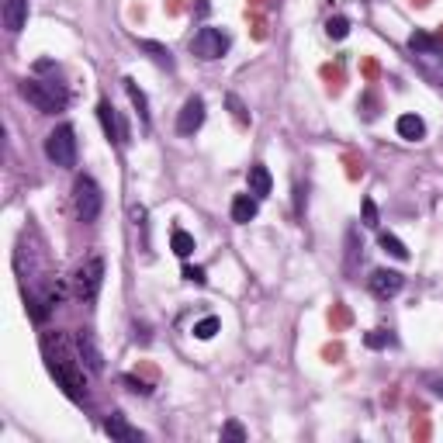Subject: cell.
<instances>
[{
    "label": "cell",
    "instance_id": "cell-1",
    "mask_svg": "<svg viewBox=\"0 0 443 443\" xmlns=\"http://www.w3.org/2000/svg\"><path fill=\"white\" fill-rule=\"evenodd\" d=\"M46 364H49V374L56 377V384H59L73 402H83V398H87L83 371H80V364L66 353V346H63V343H56V350H52V343L46 339Z\"/></svg>",
    "mask_w": 443,
    "mask_h": 443
},
{
    "label": "cell",
    "instance_id": "cell-2",
    "mask_svg": "<svg viewBox=\"0 0 443 443\" xmlns=\"http://www.w3.org/2000/svg\"><path fill=\"white\" fill-rule=\"evenodd\" d=\"M21 97L28 104H35L42 115H56L70 104V90L56 80H25L21 83Z\"/></svg>",
    "mask_w": 443,
    "mask_h": 443
},
{
    "label": "cell",
    "instance_id": "cell-3",
    "mask_svg": "<svg viewBox=\"0 0 443 443\" xmlns=\"http://www.w3.org/2000/svg\"><path fill=\"white\" fill-rule=\"evenodd\" d=\"M101 208H104V194H101L97 180L80 173L73 180V211H77V218L83 222V226H90V222H97Z\"/></svg>",
    "mask_w": 443,
    "mask_h": 443
},
{
    "label": "cell",
    "instance_id": "cell-4",
    "mask_svg": "<svg viewBox=\"0 0 443 443\" xmlns=\"http://www.w3.org/2000/svg\"><path fill=\"white\" fill-rule=\"evenodd\" d=\"M46 156L56 163V166H77V132H73V125H59V128H52L49 132V139H46Z\"/></svg>",
    "mask_w": 443,
    "mask_h": 443
},
{
    "label": "cell",
    "instance_id": "cell-5",
    "mask_svg": "<svg viewBox=\"0 0 443 443\" xmlns=\"http://www.w3.org/2000/svg\"><path fill=\"white\" fill-rule=\"evenodd\" d=\"M101 281H104V260H101V257H87V260L73 270V291H77V298L94 302L97 291H101Z\"/></svg>",
    "mask_w": 443,
    "mask_h": 443
},
{
    "label": "cell",
    "instance_id": "cell-6",
    "mask_svg": "<svg viewBox=\"0 0 443 443\" xmlns=\"http://www.w3.org/2000/svg\"><path fill=\"white\" fill-rule=\"evenodd\" d=\"M229 46H233V39H229V32H222V28H201V32L190 39V52H194L197 59H204V63L222 59V56L229 52Z\"/></svg>",
    "mask_w": 443,
    "mask_h": 443
},
{
    "label": "cell",
    "instance_id": "cell-7",
    "mask_svg": "<svg viewBox=\"0 0 443 443\" xmlns=\"http://www.w3.org/2000/svg\"><path fill=\"white\" fill-rule=\"evenodd\" d=\"M97 118H101V125H104V135L115 142V146H125L132 135H128V121L115 111V104L111 101H101L97 104Z\"/></svg>",
    "mask_w": 443,
    "mask_h": 443
},
{
    "label": "cell",
    "instance_id": "cell-8",
    "mask_svg": "<svg viewBox=\"0 0 443 443\" xmlns=\"http://www.w3.org/2000/svg\"><path fill=\"white\" fill-rule=\"evenodd\" d=\"M367 288H371V295L374 298H395L402 288H405V277L398 274V270H374L371 277H367Z\"/></svg>",
    "mask_w": 443,
    "mask_h": 443
},
{
    "label": "cell",
    "instance_id": "cell-9",
    "mask_svg": "<svg viewBox=\"0 0 443 443\" xmlns=\"http://www.w3.org/2000/svg\"><path fill=\"white\" fill-rule=\"evenodd\" d=\"M201 125H204V101L201 97H187L180 115H177V132L180 135H194Z\"/></svg>",
    "mask_w": 443,
    "mask_h": 443
},
{
    "label": "cell",
    "instance_id": "cell-10",
    "mask_svg": "<svg viewBox=\"0 0 443 443\" xmlns=\"http://www.w3.org/2000/svg\"><path fill=\"white\" fill-rule=\"evenodd\" d=\"M77 353H80V360L87 364V371H104V357H101V350H97V343H94V336L87 333V329H80L77 333Z\"/></svg>",
    "mask_w": 443,
    "mask_h": 443
},
{
    "label": "cell",
    "instance_id": "cell-11",
    "mask_svg": "<svg viewBox=\"0 0 443 443\" xmlns=\"http://www.w3.org/2000/svg\"><path fill=\"white\" fill-rule=\"evenodd\" d=\"M104 433H108L111 440H121V443H139V440H142V433H139L121 412H115V415L104 419Z\"/></svg>",
    "mask_w": 443,
    "mask_h": 443
},
{
    "label": "cell",
    "instance_id": "cell-12",
    "mask_svg": "<svg viewBox=\"0 0 443 443\" xmlns=\"http://www.w3.org/2000/svg\"><path fill=\"white\" fill-rule=\"evenodd\" d=\"M412 59L419 63V70H422L433 83L443 87V52H440V46H433V49H426V52H412Z\"/></svg>",
    "mask_w": 443,
    "mask_h": 443
},
{
    "label": "cell",
    "instance_id": "cell-13",
    "mask_svg": "<svg viewBox=\"0 0 443 443\" xmlns=\"http://www.w3.org/2000/svg\"><path fill=\"white\" fill-rule=\"evenodd\" d=\"M28 21V0H4V28L18 35Z\"/></svg>",
    "mask_w": 443,
    "mask_h": 443
},
{
    "label": "cell",
    "instance_id": "cell-14",
    "mask_svg": "<svg viewBox=\"0 0 443 443\" xmlns=\"http://www.w3.org/2000/svg\"><path fill=\"white\" fill-rule=\"evenodd\" d=\"M260 211L257 204V194H236L233 197V222H239V226H246V222H253Z\"/></svg>",
    "mask_w": 443,
    "mask_h": 443
},
{
    "label": "cell",
    "instance_id": "cell-15",
    "mask_svg": "<svg viewBox=\"0 0 443 443\" xmlns=\"http://www.w3.org/2000/svg\"><path fill=\"white\" fill-rule=\"evenodd\" d=\"M395 128H398V135H402V139H408V142L426 139V121H422L419 115H402V118L395 121Z\"/></svg>",
    "mask_w": 443,
    "mask_h": 443
},
{
    "label": "cell",
    "instance_id": "cell-16",
    "mask_svg": "<svg viewBox=\"0 0 443 443\" xmlns=\"http://www.w3.org/2000/svg\"><path fill=\"white\" fill-rule=\"evenodd\" d=\"M270 187H274V180H270V170H267L264 163L250 166V194H257V197H267V194H270Z\"/></svg>",
    "mask_w": 443,
    "mask_h": 443
},
{
    "label": "cell",
    "instance_id": "cell-17",
    "mask_svg": "<svg viewBox=\"0 0 443 443\" xmlns=\"http://www.w3.org/2000/svg\"><path fill=\"white\" fill-rule=\"evenodd\" d=\"M125 83V94H128V101H132V108L139 111V118H142V125H149V101H146V94L135 87V80L132 77H125L121 80Z\"/></svg>",
    "mask_w": 443,
    "mask_h": 443
},
{
    "label": "cell",
    "instance_id": "cell-18",
    "mask_svg": "<svg viewBox=\"0 0 443 443\" xmlns=\"http://www.w3.org/2000/svg\"><path fill=\"white\" fill-rule=\"evenodd\" d=\"M139 49H142V52H149V56H152V63H156V66H163V70H173V66H177V63H173V56H170V49H166V46H159V42H146V39H142V42H139Z\"/></svg>",
    "mask_w": 443,
    "mask_h": 443
},
{
    "label": "cell",
    "instance_id": "cell-19",
    "mask_svg": "<svg viewBox=\"0 0 443 443\" xmlns=\"http://www.w3.org/2000/svg\"><path fill=\"white\" fill-rule=\"evenodd\" d=\"M170 250H173L180 260H187V257L194 253V236H190V233H184V229H173V236H170Z\"/></svg>",
    "mask_w": 443,
    "mask_h": 443
},
{
    "label": "cell",
    "instance_id": "cell-20",
    "mask_svg": "<svg viewBox=\"0 0 443 443\" xmlns=\"http://www.w3.org/2000/svg\"><path fill=\"white\" fill-rule=\"evenodd\" d=\"M377 243H381V250H384L388 257H395V260H408V246H405L398 236H391V233H381V236H377Z\"/></svg>",
    "mask_w": 443,
    "mask_h": 443
},
{
    "label": "cell",
    "instance_id": "cell-21",
    "mask_svg": "<svg viewBox=\"0 0 443 443\" xmlns=\"http://www.w3.org/2000/svg\"><path fill=\"white\" fill-rule=\"evenodd\" d=\"M218 329H222V322H218L215 315H204L201 322H194V329H190V333H194V339H211Z\"/></svg>",
    "mask_w": 443,
    "mask_h": 443
},
{
    "label": "cell",
    "instance_id": "cell-22",
    "mask_svg": "<svg viewBox=\"0 0 443 443\" xmlns=\"http://www.w3.org/2000/svg\"><path fill=\"white\" fill-rule=\"evenodd\" d=\"M364 343H367L371 350H384V346H395V336L384 333V329H371V333L364 336Z\"/></svg>",
    "mask_w": 443,
    "mask_h": 443
},
{
    "label": "cell",
    "instance_id": "cell-23",
    "mask_svg": "<svg viewBox=\"0 0 443 443\" xmlns=\"http://www.w3.org/2000/svg\"><path fill=\"white\" fill-rule=\"evenodd\" d=\"M326 35L336 39V42L346 39V35H350V21H346V18H329V21H326Z\"/></svg>",
    "mask_w": 443,
    "mask_h": 443
},
{
    "label": "cell",
    "instance_id": "cell-24",
    "mask_svg": "<svg viewBox=\"0 0 443 443\" xmlns=\"http://www.w3.org/2000/svg\"><path fill=\"white\" fill-rule=\"evenodd\" d=\"M226 104L233 108V118H236V121H239V125L246 128V125H250V115H246V108H243V101H239L236 94H229V97H226Z\"/></svg>",
    "mask_w": 443,
    "mask_h": 443
},
{
    "label": "cell",
    "instance_id": "cell-25",
    "mask_svg": "<svg viewBox=\"0 0 443 443\" xmlns=\"http://www.w3.org/2000/svg\"><path fill=\"white\" fill-rule=\"evenodd\" d=\"M364 226L367 229H377V204L371 197H364Z\"/></svg>",
    "mask_w": 443,
    "mask_h": 443
},
{
    "label": "cell",
    "instance_id": "cell-26",
    "mask_svg": "<svg viewBox=\"0 0 443 443\" xmlns=\"http://www.w3.org/2000/svg\"><path fill=\"white\" fill-rule=\"evenodd\" d=\"M222 440H236V443H243V440H246V429H243L239 422H226V429H222Z\"/></svg>",
    "mask_w": 443,
    "mask_h": 443
},
{
    "label": "cell",
    "instance_id": "cell-27",
    "mask_svg": "<svg viewBox=\"0 0 443 443\" xmlns=\"http://www.w3.org/2000/svg\"><path fill=\"white\" fill-rule=\"evenodd\" d=\"M184 281H190V284H204V281H208V274H204V267H184Z\"/></svg>",
    "mask_w": 443,
    "mask_h": 443
},
{
    "label": "cell",
    "instance_id": "cell-28",
    "mask_svg": "<svg viewBox=\"0 0 443 443\" xmlns=\"http://www.w3.org/2000/svg\"><path fill=\"white\" fill-rule=\"evenodd\" d=\"M125 384H128L132 391H142V395H149V391H152V388H149L146 381H135V377H125Z\"/></svg>",
    "mask_w": 443,
    "mask_h": 443
}]
</instances>
